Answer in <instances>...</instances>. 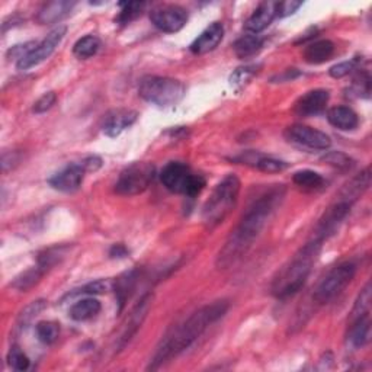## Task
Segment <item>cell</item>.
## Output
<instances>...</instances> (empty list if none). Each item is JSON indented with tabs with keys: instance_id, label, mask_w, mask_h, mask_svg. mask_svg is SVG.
I'll list each match as a JSON object with an SVG mask.
<instances>
[{
	"instance_id": "5bb4252c",
	"label": "cell",
	"mask_w": 372,
	"mask_h": 372,
	"mask_svg": "<svg viewBox=\"0 0 372 372\" xmlns=\"http://www.w3.org/2000/svg\"><path fill=\"white\" fill-rule=\"evenodd\" d=\"M150 306H152V295H145V296H143L141 301L135 306V309L131 311L128 321H127V324H125V327L121 333V336L118 338V342H117L118 351H123L130 343V341L134 338V334L138 331L144 319L147 317V313H148V310H150Z\"/></svg>"
},
{
	"instance_id": "1f68e13d",
	"label": "cell",
	"mask_w": 372,
	"mask_h": 372,
	"mask_svg": "<svg viewBox=\"0 0 372 372\" xmlns=\"http://www.w3.org/2000/svg\"><path fill=\"white\" fill-rule=\"evenodd\" d=\"M36 336L46 345H53L60 336V324L56 321H40L36 324Z\"/></svg>"
},
{
	"instance_id": "d6986e66",
	"label": "cell",
	"mask_w": 372,
	"mask_h": 372,
	"mask_svg": "<svg viewBox=\"0 0 372 372\" xmlns=\"http://www.w3.org/2000/svg\"><path fill=\"white\" fill-rule=\"evenodd\" d=\"M277 16V2H264L260 4L250 18L246 21V31L257 35L259 32L265 31Z\"/></svg>"
},
{
	"instance_id": "83f0119b",
	"label": "cell",
	"mask_w": 372,
	"mask_h": 372,
	"mask_svg": "<svg viewBox=\"0 0 372 372\" xmlns=\"http://www.w3.org/2000/svg\"><path fill=\"white\" fill-rule=\"evenodd\" d=\"M100 48V40L95 35H86L83 38L78 40L73 47V54L78 58L86 60L93 57Z\"/></svg>"
},
{
	"instance_id": "5b68a950",
	"label": "cell",
	"mask_w": 372,
	"mask_h": 372,
	"mask_svg": "<svg viewBox=\"0 0 372 372\" xmlns=\"http://www.w3.org/2000/svg\"><path fill=\"white\" fill-rule=\"evenodd\" d=\"M140 96L159 108L176 106L186 93L185 85L176 79L162 76H145L138 85Z\"/></svg>"
},
{
	"instance_id": "484cf974",
	"label": "cell",
	"mask_w": 372,
	"mask_h": 372,
	"mask_svg": "<svg viewBox=\"0 0 372 372\" xmlns=\"http://www.w3.org/2000/svg\"><path fill=\"white\" fill-rule=\"evenodd\" d=\"M264 47V38H260L259 35H244L239 38L234 44V53L239 58H250L256 56Z\"/></svg>"
},
{
	"instance_id": "52a82bcc",
	"label": "cell",
	"mask_w": 372,
	"mask_h": 372,
	"mask_svg": "<svg viewBox=\"0 0 372 372\" xmlns=\"http://www.w3.org/2000/svg\"><path fill=\"white\" fill-rule=\"evenodd\" d=\"M156 167L153 163L137 162L127 166L118 176L115 183V192L124 197L140 195L148 190L153 183Z\"/></svg>"
},
{
	"instance_id": "d4e9b609",
	"label": "cell",
	"mask_w": 372,
	"mask_h": 372,
	"mask_svg": "<svg viewBox=\"0 0 372 372\" xmlns=\"http://www.w3.org/2000/svg\"><path fill=\"white\" fill-rule=\"evenodd\" d=\"M100 309L102 307H100V303L98 300L85 299V300H81L76 304L71 306L68 316L76 321H86V320L96 317L100 313Z\"/></svg>"
},
{
	"instance_id": "7bdbcfd3",
	"label": "cell",
	"mask_w": 372,
	"mask_h": 372,
	"mask_svg": "<svg viewBox=\"0 0 372 372\" xmlns=\"http://www.w3.org/2000/svg\"><path fill=\"white\" fill-rule=\"evenodd\" d=\"M300 76V71H296V68H291V70H286L284 74H278L277 78H274L272 79V82H275V81H278V82H288V81H294L295 78H299Z\"/></svg>"
},
{
	"instance_id": "f546056e",
	"label": "cell",
	"mask_w": 372,
	"mask_h": 372,
	"mask_svg": "<svg viewBox=\"0 0 372 372\" xmlns=\"http://www.w3.org/2000/svg\"><path fill=\"white\" fill-rule=\"evenodd\" d=\"M120 6H121V11H120V15L117 16L115 22L120 25H128L130 22H133L138 16H141L147 4L145 2H124V4H120Z\"/></svg>"
},
{
	"instance_id": "4fadbf2b",
	"label": "cell",
	"mask_w": 372,
	"mask_h": 372,
	"mask_svg": "<svg viewBox=\"0 0 372 372\" xmlns=\"http://www.w3.org/2000/svg\"><path fill=\"white\" fill-rule=\"evenodd\" d=\"M138 118V114L133 109H114L103 117L102 131L105 135L115 138L121 135L127 128H130Z\"/></svg>"
},
{
	"instance_id": "cb8c5ba5",
	"label": "cell",
	"mask_w": 372,
	"mask_h": 372,
	"mask_svg": "<svg viewBox=\"0 0 372 372\" xmlns=\"http://www.w3.org/2000/svg\"><path fill=\"white\" fill-rule=\"evenodd\" d=\"M334 54V44L330 40L311 43L304 50V60L309 64H321L329 61Z\"/></svg>"
},
{
	"instance_id": "7c38bea8",
	"label": "cell",
	"mask_w": 372,
	"mask_h": 372,
	"mask_svg": "<svg viewBox=\"0 0 372 372\" xmlns=\"http://www.w3.org/2000/svg\"><path fill=\"white\" fill-rule=\"evenodd\" d=\"M285 137L288 141L311 148V150H329L331 145V140L326 133L300 124L288 127L285 130Z\"/></svg>"
},
{
	"instance_id": "2e32d148",
	"label": "cell",
	"mask_w": 372,
	"mask_h": 372,
	"mask_svg": "<svg viewBox=\"0 0 372 372\" xmlns=\"http://www.w3.org/2000/svg\"><path fill=\"white\" fill-rule=\"evenodd\" d=\"M330 99L329 91L314 89L303 95L294 105V110L301 117H313L321 114Z\"/></svg>"
},
{
	"instance_id": "ac0fdd59",
	"label": "cell",
	"mask_w": 372,
	"mask_h": 372,
	"mask_svg": "<svg viewBox=\"0 0 372 372\" xmlns=\"http://www.w3.org/2000/svg\"><path fill=\"white\" fill-rule=\"evenodd\" d=\"M234 162H239L242 165H247L252 166L260 172H265V173H279L284 172L288 167V163L269 157V156H264V155H259L256 152H247L243 153L237 157L233 159Z\"/></svg>"
},
{
	"instance_id": "8fae6325",
	"label": "cell",
	"mask_w": 372,
	"mask_h": 372,
	"mask_svg": "<svg viewBox=\"0 0 372 372\" xmlns=\"http://www.w3.org/2000/svg\"><path fill=\"white\" fill-rule=\"evenodd\" d=\"M150 21L157 29L173 33L188 22V12L179 5H159L150 11Z\"/></svg>"
},
{
	"instance_id": "4dcf8cb0",
	"label": "cell",
	"mask_w": 372,
	"mask_h": 372,
	"mask_svg": "<svg viewBox=\"0 0 372 372\" xmlns=\"http://www.w3.org/2000/svg\"><path fill=\"white\" fill-rule=\"evenodd\" d=\"M371 301H372V296H371V284L368 282L365 285V288L361 291V294L358 295V299L355 301V306L352 309L351 313V321L356 320L359 317H365L369 316L371 311Z\"/></svg>"
},
{
	"instance_id": "f1b7e54d",
	"label": "cell",
	"mask_w": 372,
	"mask_h": 372,
	"mask_svg": "<svg viewBox=\"0 0 372 372\" xmlns=\"http://www.w3.org/2000/svg\"><path fill=\"white\" fill-rule=\"evenodd\" d=\"M47 271L43 269L40 265L36 268H31L28 271H25L24 274H21L19 277L15 278V281L12 282V286L15 289H19V291H29L31 288H33L36 284H38L41 281V278L44 277Z\"/></svg>"
},
{
	"instance_id": "30bf717a",
	"label": "cell",
	"mask_w": 372,
	"mask_h": 372,
	"mask_svg": "<svg viewBox=\"0 0 372 372\" xmlns=\"http://www.w3.org/2000/svg\"><path fill=\"white\" fill-rule=\"evenodd\" d=\"M351 204L342 200H336V202L331 204L326 212L323 214V217L319 219L317 226L314 229V234H313V240H319V242H324L327 237H330L331 234L336 233L338 227L342 224V221L346 218V215L351 211Z\"/></svg>"
},
{
	"instance_id": "b9f144b4",
	"label": "cell",
	"mask_w": 372,
	"mask_h": 372,
	"mask_svg": "<svg viewBox=\"0 0 372 372\" xmlns=\"http://www.w3.org/2000/svg\"><path fill=\"white\" fill-rule=\"evenodd\" d=\"M81 165L83 166V169L86 172H95L102 166V160L98 156H91V157H86Z\"/></svg>"
},
{
	"instance_id": "4316f807",
	"label": "cell",
	"mask_w": 372,
	"mask_h": 372,
	"mask_svg": "<svg viewBox=\"0 0 372 372\" xmlns=\"http://www.w3.org/2000/svg\"><path fill=\"white\" fill-rule=\"evenodd\" d=\"M292 180L296 186L306 190V191H317L320 188H323L324 185V179L320 173L314 172V170H300L294 173Z\"/></svg>"
},
{
	"instance_id": "ee69618b",
	"label": "cell",
	"mask_w": 372,
	"mask_h": 372,
	"mask_svg": "<svg viewBox=\"0 0 372 372\" xmlns=\"http://www.w3.org/2000/svg\"><path fill=\"white\" fill-rule=\"evenodd\" d=\"M109 256L110 257H118V259H121V257H125V256H128V249L124 246V244H114L113 247H110V250H109Z\"/></svg>"
},
{
	"instance_id": "9c48e42d",
	"label": "cell",
	"mask_w": 372,
	"mask_h": 372,
	"mask_svg": "<svg viewBox=\"0 0 372 372\" xmlns=\"http://www.w3.org/2000/svg\"><path fill=\"white\" fill-rule=\"evenodd\" d=\"M66 32H67V28L64 25H60L56 29H53L41 43L36 44V47L28 56H25L22 60H19L16 63V67L19 70H28L31 67L41 64L47 58H50L51 54L58 47V44L63 41Z\"/></svg>"
},
{
	"instance_id": "8d00e7d4",
	"label": "cell",
	"mask_w": 372,
	"mask_h": 372,
	"mask_svg": "<svg viewBox=\"0 0 372 372\" xmlns=\"http://www.w3.org/2000/svg\"><path fill=\"white\" fill-rule=\"evenodd\" d=\"M323 160L326 163H329L330 166H334L338 169H343V170H348L353 166V160L346 156L345 153H341V152H331V153H327Z\"/></svg>"
},
{
	"instance_id": "d590c367",
	"label": "cell",
	"mask_w": 372,
	"mask_h": 372,
	"mask_svg": "<svg viewBox=\"0 0 372 372\" xmlns=\"http://www.w3.org/2000/svg\"><path fill=\"white\" fill-rule=\"evenodd\" d=\"M8 363L16 371H25L29 368V359L19 346H12L8 353Z\"/></svg>"
},
{
	"instance_id": "ab89813d",
	"label": "cell",
	"mask_w": 372,
	"mask_h": 372,
	"mask_svg": "<svg viewBox=\"0 0 372 372\" xmlns=\"http://www.w3.org/2000/svg\"><path fill=\"white\" fill-rule=\"evenodd\" d=\"M355 67H356L355 61H343L339 64H334L329 70V73L333 79H342V78H346L348 74H351L355 70Z\"/></svg>"
},
{
	"instance_id": "836d02e7",
	"label": "cell",
	"mask_w": 372,
	"mask_h": 372,
	"mask_svg": "<svg viewBox=\"0 0 372 372\" xmlns=\"http://www.w3.org/2000/svg\"><path fill=\"white\" fill-rule=\"evenodd\" d=\"M257 73V67L256 66H246V67H240L237 68L230 78V83L234 89L240 91L243 89Z\"/></svg>"
},
{
	"instance_id": "9a60e30c",
	"label": "cell",
	"mask_w": 372,
	"mask_h": 372,
	"mask_svg": "<svg viewBox=\"0 0 372 372\" xmlns=\"http://www.w3.org/2000/svg\"><path fill=\"white\" fill-rule=\"evenodd\" d=\"M85 173H86V170L83 169L82 165H70V166L64 167L63 170H60L58 173H56L48 180V183L56 191L70 194L81 188L82 182L85 179Z\"/></svg>"
},
{
	"instance_id": "277c9868",
	"label": "cell",
	"mask_w": 372,
	"mask_h": 372,
	"mask_svg": "<svg viewBox=\"0 0 372 372\" xmlns=\"http://www.w3.org/2000/svg\"><path fill=\"white\" fill-rule=\"evenodd\" d=\"M242 183L236 175H227L212 191L202 208V221L207 229H214L224 221L234 210Z\"/></svg>"
},
{
	"instance_id": "603a6c76",
	"label": "cell",
	"mask_w": 372,
	"mask_h": 372,
	"mask_svg": "<svg viewBox=\"0 0 372 372\" xmlns=\"http://www.w3.org/2000/svg\"><path fill=\"white\" fill-rule=\"evenodd\" d=\"M74 6H76V2H68V0H54V2H48L40 9L38 22L43 25L57 24L61 19H64Z\"/></svg>"
},
{
	"instance_id": "44dd1931",
	"label": "cell",
	"mask_w": 372,
	"mask_h": 372,
	"mask_svg": "<svg viewBox=\"0 0 372 372\" xmlns=\"http://www.w3.org/2000/svg\"><path fill=\"white\" fill-rule=\"evenodd\" d=\"M329 123L338 130L352 131L359 125V117L349 106H333L327 113Z\"/></svg>"
},
{
	"instance_id": "8992f818",
	"label": "cell",
	"mask_w": 372,
	"mask_h": 372,
	"mask_svg": "<svg viewBox=\"0 0 372 372\" xmlns=\"http://www.w3.org/2000/svg\"><path fill=\"white\" fill-rule=\"evenodd\" d=\"M160 180L170 192L190 198L200 195L207 185L204 176L192 172L188 165L182 162L167 163L160 173Z\"/></svg>"
},
{
	"instance_id": "f35d334b",
	"label": "cell",
	"mask_w": 372,
	"mask_h": 372,
	"mask_svg": "<svg viewBox=\"0 0 372 372\" xmlns=\"http://www.w3.org/2000/svg\"><path fill=\"white\" fill-rule=\"evenodd\" d=\"M56 102H57V95L54 92H47L33 103V113L44 114L56 105Z\"/></svg>"
},
{
	"instance_id": "3957f363",
	"label": "cell",
	"mask_w": 372,
	"mask_h": 372,
	"mask_svg": "<svg viewBox=\"0 0 372 372\" xmlns=\"http://www.w3.org/2000/svg\"><path fill=\"white\" fill-rule=\"evenodd\" d=\"M321 246V242L311 239V242L296 252L289 262L278 272L272 282V294L277 299H289L304 286L319 257Z\"/></svg>"
},
{
	"instance_id": "74e56055",
	"label": "cell",
	"mask_w": 372,
	"mask_h": 372,
	"mask_svg": "<svg viewBox=\"0 0 372 372\" xmlns=\"http://www.w3.org/2000/svg\"><path fill=\"white\" fill-rule=\"evenodd\" d=\"M44 309H46V301H44V300L33 301L31 306H28V307L22 311V314H21V317H19L21 324L25 326V324L31 323L32 319L38 316Z\"/></svg>"
},
{
	"instance_id": "6da1fadb",
	"label": "cell",
	"mask_w": 372,
	"mask_h": 372,
	"mask_svg": "<svg viewBox=\"0 0 372 372\" xmlns=\"http://www.w3.org/2000/svg\"><path fill=\"white\" fill-rule=\"evenodd\" d=\"M284 198L282 186L267 190L257 195L244 211L239 226L232 232L217 256V268L229 269L247 254L256 239L264 232L271 215Z\"/></svg>"
},
{
	"instance_id": "60d3db41",
	"label": "cell",
	"mask_w": 372,
	"mask_h": 372,
	"mask_svg": "<svg viewBox=\"0 0 372 372\" xmlns=\"http://www.w3.org/2000/svg\"><path fill=\"white\" fill-rule=\"evenodd\" d=\"M303 6V2H294V0H288V2H279L277 4V16L285 18L292 14H295Z\"/></svg>"
},
{
	"instance_id": "7402d4cb",
	"label": "cell",
	"mask_w": 372,
	"mask_h": 372,
	"mask_svg": "<svg viewBox=\"0 0 372 372\" xmlns=\"http://www.w3.org/2000/svg\"><path fill=\"white\" fill-rule=\"evenodd\" d=\"M371 339V320L369 316L359 317L351 321L346 343L351 349H361L369 343Z\"/></svg>"
},
{
	"instance_id": "e575fe53",
	"label": "cell",
	"mask_w": 372,
	"mask_h": 372,
	"mask_svg": "<svg viewBox=\"0 0 372 372\" xmlns=\"http://www.w3.org/2000/svg\"><path fill=\"white\" fill-rule=\"evenodd\" d=\"M135 271H131V272H127L124 274L121 278L117 279V285H115V292L118 295L120 299V303L124 304V301L127 300V296L130 295V291L134 288V284H135Z\"/></svg>"
},
{
	"instance_id": "e0dca14e",
	"label": "cell",
	"mask_w": 372,
	"mask_h": 372,
	"mask_svg": "<svg viewBox=\"0 0 372 372\" xmlns=\"http://www.w3.org/2000/svg\"><path fill=\"white\" fill-rule=\"evenodd\" d=\"M222 38H224V26L219 22H214L191 44L190 50L197 56L207 54L215 50Z\"/></svg>"
},
{
	"instance_id": "ffe728a7",
	"label": "cell",
	"mask_w": 372,
	"mask_h": 372,
	"mask_svg": "<svg viewBox=\"0 0 372 372\" xmlns=\"http://www.w3.org/2000/svg\"><path fill=\"white\" fill-rule=\"evenodd\" d=\"M371 186V169L365 167L359 175H356L349 183L345 185V188L341 191L338 200L346 201L353 205Z\"/></svg>"
},
{
	"instance_id": "ba28073f",
	"label": "cell",
	"mask_w": 372,
	"mask_h": 372,
	"mask_svg": "<svg viewBox=\"0 0 372 372\" xmlns=\"http://www.w3.org/2000/svg\"><path fill=\"white\" fill-rule=\"evenodd\" d=\"M355 274L356 265L353 262H345L333 268L316 288L313 299L320 304L334 300L352 282Z\"/></svg>"
},
{
	"instance_id": "d6a6232c",
	"label": "cell",
	"mask_w": 372,
	"mask_h": 372,
	"mask_svg": "<svg viewBox=\"0 0 372 372\" xmlns=\"http://www.w3.org/2000/svg\"><path fill=\"white\" fill-rule=\"evenodd\" d=\"M110 288H113V281L109 279H99V281H95V282H91V284H86L83 285L82 288L76 289L74 292H68L67 296H74V295H81V294H88V295H102V294H106L108 291H110Z\"/></svg>"
},
{
	"instance_id": "7a4b0ae2",
	"label": "cell",
	"mask_w": 372,
	"mask_h": 372,
	"mask_svg": "<svg viewBox=\"0 0 372 372\" xmlns=\"http://www.w3.org/2000/svg\"><path fill=\"white\" fill-rule=\"evenodd\" d=\"M227 310H229L227 301H215L192 313L182 324L175 327L162 341L148 368L157 369L172 358L191 348L198 341V338L202 336L205 330L224 316Z\"/></svg>"
}]
</instances>
